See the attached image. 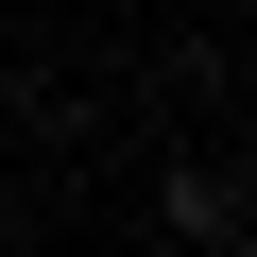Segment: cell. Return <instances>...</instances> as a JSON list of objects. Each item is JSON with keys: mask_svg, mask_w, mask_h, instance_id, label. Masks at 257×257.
<instances>
[{"mask_svg": "<svg viewBox=\"0 0 257 257\" xmlns=\"http://www.w3.org/2000/svg\"><path fill=\"white\" fill-rule=\"evenodd\" d=\"M155 223H172V240H240V189H223V172H172Z\"/></svg>", "mask_w": 257, "mask_h": 257, "instance_id": "6da1fadb", "label": "cell"}]
</instances>
